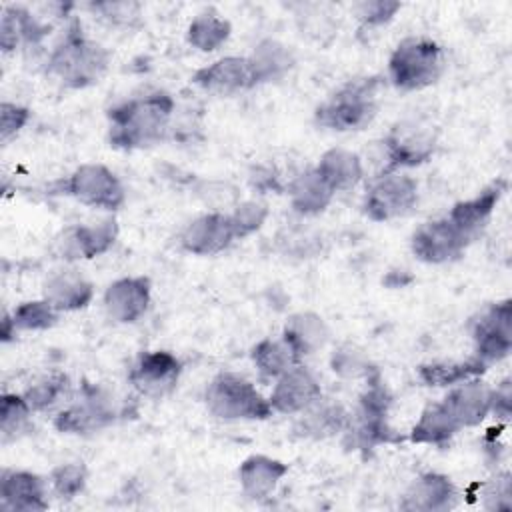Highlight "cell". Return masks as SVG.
Listing matches in <instances>:
<instances>
[{
    "label": "cell",
    "instance_id": "8fae6325",
    "mask_svg": "<svg viewBox=\"0 0 512 512\" xmlns=\"http://www.w3.org/2000/svg\"><path fill=\"white\" fill-rule=\"evenodd\" d=\"M474 356L486 366L504 360L512 350V300L488 304L470 320Z\"/></svg>",
    "mask_w": 512,
    "mask_h": 512
},
{
    "label": "cell",
    "instance_id": "9c48e42d",
    "mask_svg": "<svg viewBox=\"0 0 512 512\" xmlns=\"http://www.w3.org/2000/svg\"><path fill=\"white\" fill-rule=\"evenodd\" d=\"M118 416V404L104 386L82 382L78 396L54 416V428L62 434H92L114 424Z\"/></svg>",
    "mask_w": 512,
    "mask_h": 512
},
{
    "label": "cell",
    "instance_id": "d590c367",
    "mask_svg": "<svg viewBox=\"0 0 512 512\" xmlns=\"http://www.w3.org/2000/svg\"><path fill=\"white\" fill-rule=\"evenodd\" d=\"M32 414L34 412L30 410V406L26 404L22 394L4 392L0 396V436H2V444L12 442L22 432H26Z\"/></svg>",
    "mask_w": 512,
    "mask_h": 512
},
{
    "label": "cell",
    "instance_id": "9a60e30c",
    "mask_svg": "<svg viewBox=\"0 0 512 512\" xmlns=\"http://www.w3.org/2000/svg\"><path fill=\"white\" fill-rule=\"evenodd\" d=\"M466 248V240L446 216L422 222L410 238L412 254L426 264H446L458 260Z\"/></svg>",
    "mask_w": 512,
    "mask_h": 512
},
{
    "label": "cell",
    "instance_id": "1f68e13d",
    "mask_svg": "<svg viewBox=\"0 0 512 512\" xmlns=\"http://www.w3.org/2000/svg\"><path fill=\"white\" fill-rule=\"evenodd\" d=\"M458 432H460L458 424L446 412L442 402H432L420 412V418L412 426L408 438L414 444H430V446L444 448L450 444V440Z\"/></svg>",
    "mask_w": 512,
    "mask_h": 512
},
{
    "label": "cell",
    "instance_id": "7c38bea8",
    "mask_svg": "<svg viewBox=\"0 0 512 512\" xmlns=\"http://www.w3.org/2000/svg\"><path fill=\"white\" fill-rule=\"evenodd\" d=\"M180 374L182 362L178 356L168 350H148L134 360L128 372V382L138 394L158 400L176 388Z\"/></svg>",
    "mask_w": 512,
    "mask_h": 512
},
{
    "label": "cell",
    "instance_id": "6da1fadb",
    "mask_svg": "<svg viewBox=\"0 0 512 512\" xmlns=\"http://www.w3.org/2000/svg\"><path fill=\"white\" fill-rule=\"evenodd\" d=\"M176 100L166 90H152L118 102L106 112L108 142L118 150H142L168 138Z\"/></svg>",
    "mask_w": 512,
    "mask_h": 512
},
{
    "label": "cell",
    "instance_id": "f35d334b",
    "mask_svg": "<svg viewBox=\"0 0 512 512\" xmlns=\"http://www.w3.org/2000/svg\"><path fill=\"white\" fill-rule=\"evenodd\" d=\"M94 16L104 20L110 26L132 28L140 24L142 6L132 0H106V2H90L86 6Z\"/></svg>",
    "mask_w": 512,
    "mask_h": 512
},
{
    "label": "cell",
    "instance_id": "7402d4cb",
    "mask_svg": "<svg viewBox=\"0 0 512 512\" xmlns=\"http://www.w3.org/2000/svg\"><path fill=\"white\" fill-rule=\"evenodd\" d=\"M0 508L12 512H44L48 508V484L28 470H2Z\"/></svg>",
    "mask_w": 512,
    "mask_h": 512
},
{
    "label": "cell",
    "instance_id": "d6a6232c",
    "mask_svg": "<svg viewBox=\"0 0 512 512\" xmlns=\"http://www.w3.org/2000/svg\"><path fill=\"white\" fill-rule=\"evenodd\" d=\"M250 358L264 380H276L296 364H302V360L296 356V352L288 346L284 338H264L256 342L252 346Z\"/></svg>",
    "mask_w": 512,
    "mask_h": 512
},
{
    "label": "cell",
    "instance_id": "83f0119b",
    "mask_svg": "<svg viewBox=\"0 0 512 512\" xmlns=\"http://www.w3.org/2000/svg\"><path fill=\"white\" fill-rule=\"evenodd\" d=\"M330 330L324 318L316 312H296L292 314L282 330V338L296 352V356L304 362L306 356L318 352L328 342Z\"/></svg>",
    "mask_w": 512,
    "mask_h": 512
},
{
    "label": "cell",
    "instance_id": "484cf974",
    "mask_svg": "<svg viewBox=\"0 0 512 512\" xmlns=\"http://www.w3.org/2000/svg\"><path fill=\"white\" fill-rule=\"evenodd\" d=\"M300 414L302 416L296 420L294 432L302 438H314V440L340 434L348 428V422H350V412L340 402H332L324 398H320Z\"/></svg>",
    "mask_w": 512,
    "mask_h": 512
},
{
    "label": "cell",
    "instance_id": "8d00e7d4",
    "mask_svg": "<svg viewBox=\"0 0 512 512\" xmlns=\"http://www.w3.org/2000/svg\"><path fill=\"white\" fill-rule=\"evenodd\" d=\"M12 322L18 332H38L48 330L58 322L60 312L46 300H26L20 302L12 312Z\"/></svg>",
    "mask_w": 512,
    "mask_h": 512
},
{
    "label": "cell",
    "instance_id": "44dd1931",
    "mask_svg": "<svg viewBox=\"0 0 512 512\" xmlns=\"http://www.w3.org/2000/svg\"><path fill=\"white\" fill-rule=\"evenodd\" d=\"M458 428H472L486 420L492 408V386L478 378L464 380L450 386L448 394L440 400Z\"/></svg>",
    "mask_w": 512,
    "mask_h": 512
},
{
    "label": "cell",
    "instance_id": "5b68a950",
    "mask_svg": "<svg viewBox=\"0 0 512 512\" xmlns=\"http://www.w3.org/2000/svg\"><path fill=\"white\" fill-rule=\"evenodd\" d=\"M446 66L444 48L426 36H408L388 58V80L402 92L424 90L438 82Z\"/></svg>",
    "mask_w": 512,
    "mask_h": 512
},
{
    "label": "cell",
    "instance_id": "4316f807",
    "mask_svg": "<svg viewBox=\"0 0 512 512\" xmlns=\"http://www.w3.org/2000/svg\"><path fill=\"white\" fill-rule=\"evenodd\" d=\"M286 194L294 212H298L300 216H316L330 206L336 192L320 178V174L312 166L298 172L290 180Z\"/></svg>",
    "mask_w": 512,
    "mask_h": 512
},
{
    "label": "cell",
    "instance_id": "b9f144b4",
    "mask_svg": "<svg viewBox=\"0 0 512 512\" xmlns=\"http://www.w3.org/2000/svg\"><path fill=\"white\" fill-rule=\"evenodd\" d=\"M482 508L504 512L512 508V476L510 472H496L482 486Z\"/></svg>",
    "mask_w": 512,
    "mask_h": 512
},
{
    "label": "cell",
    "instance_id": "cb8c5ba5",
    "mask_svg": "<svg viewBox=\"0 0 512 512\" xmlns=\"http://www.w3.org/2000/svg\"><path fill=\"white\" fill-rule=\"evenodd\" d=\"M46 298L60 314L86 308L94 298V284L78 270H56L42 286Z\"/></svg>",
    "mask_w": 512,
    "mask_h": 512
},
{
    "label": "cell",
    "instance_id": "836d02e7",
    "mask_svg": "<svg viewBox=\"0 0 512 512\" xmlns=\"http://www.w3.org/2000/svg\"><path fill=\"white\" fill-rule=\"evenodd\" d=\"M230 34H232L230 22L220 14L208 10L192 18L186 30V40L192 48L200 52H214L228 42Z\"/></svg>",
    "mask_w": 512,
    "mask_h": 512
},
{
    "label": "cell",
    "instance_id": "7bdbcfd3",
    "mask_svg": "<svg viewBox=\"0 0 512 512\" xmlns=\"http://www.w3.org/2000/svg\"><path fill=\"white\" fill-rule=\"evenodd\" d=\"M402 8L400 2L390 0H370L356 4V16L360 20V30H372L388 24L396 12Z\"/></svg>",
    "mask_w": 512,
    "mask_h": 512
},
{
    "label": "cell",
    "instance_id": "ab89813d",
    "mask_svg": "<svg viewBox=\"0 0 512 512\" xmlns=\"http://www.w3.org/2000/svg\"><path fill=\"white\" fill-rule=\"evenodd\" d=\"M330 366H332L334 374H338L340 378H350V380H356V378L368 380L372 374L378 372V368L370 362V358L352 344L338 348L330 358Z\"/></svg>",
    "mask_w": 512,
    "mask_h": 512
},
{
    "label": "cell",
    "instance_id": "c3c4849f",
    "mask_svg": "<svg viewBox=\"0 0 512 512\" xmlns=\"http://www.w3.org/2000/svg\"><path fill=\"white\" fill-rule=\"evenodd\" d=\"M16 326L12 322V316L8 312L2 314V328H0V336H2V342H10L14 336H16Z\"/></svg>",
    "mask_w": 512,
    "mask_h": 512
},
{
    "label": "cell",
    "instance_id": "e0dca14e",
    "mask_svg": "<svg viewBox=\"0 0 512 512\" xmlns=\"http://www.w3.org/2000/svg\"><path fill=\"white\" fill-rule=\"evenodd\" d=\"M236 240L228 212H206L194 218L180 234V246L192 256H214L224 252Z\"/></svg>",
    "mask_w": 512,
    "mask_h": 512
},
{
    "label": "cell",
    "instance_id": "5bb4252c",
    "mask_svg": "<svg viewBox=\"0 0 512 512\" xmlns=\"http://www.w3.org/2000/svg\"><path fill=\"white\" fill-rule=\"evenodd\" d=\"M506 190H508V180L496 178L494 182L484 186L476 196L460 200L450 208L446 218L458 230V234L466 240L468 246L482 236V232L486 230L494 214V208L498 206Z\"/></svg>",
    "mask_w": 512,
    "mask_h": 512
},
{
    "label": "cell",
    "instance_id": "d6986e66",
    "mask_svg": "<svg viewBox=\"0 0 512 512\" xmlns=\"http://www.w3.org/2000/svg\"><path fill=\"white\" fill-rule=\"evenodd\" d=\"M460 502V492L450 476L440 472L420 474L402 494L398 508L406 512H448Z\"/></svg>",
    "mask_w": 512,
    "mask_h": 512
},
{
    "label": "cell",
    "instance_id": "ac0fdd59",
    "mask_svg": "<svg viewBox=\"0 0 512 512\" xmlns=\"http://www.w3.org/2000/svg\"><path fill=\"white\" fill-rule=\"evenodd\" d=\"M320 398L322 386L318 378L304 366V362L276 378L268 396L272 410L280 414H300Z\"/></svg>",
    "mask_w": 512,
    "mask_h": 512
},
{
    "label": "cell",
    "instance_id": "3957f363",
    "mask_svg": "<svg viewBox=\"0 0 512 512\" xmlns=\"http://www.w3.org/2000/svg\"><path fill=\"white\" fill-rule=\"evenodd\" d=\"M380 76L354 78L332 92L314 110V124L334 132H350L366 128L378 112Z\"/></svg>",
    "mask_w": 512,
    "mask_h": 512
},
{
    "label": "cell",
    "instance_id": "f546056e",
    "mask_svg": "<svg viewBox=\"0 0 512 512\" xmlns=\"http://www.w3.org/2000/svg\"><path fill=\"white\" fill-rule=\"evenodd\" d=\"M488 370L484 362H480L474 354L466 360H438V362H428L420 364L416 368L418 380L424 386L432 388H450L456 386L464 380L478 378Z\"/></svg>",
    "mask_w": 512,
    "mask_h": 512
},
{
    "label": "cell",
    "instance_id": "4fadbf2b",
    "mask_svg": "<svg viewBox=\"0 0 512 512\" xmlns=\"http://www.w3.org/2000/svg\"><path fill=\"white\" fill-rule=\"evenodd\" d=\"M118 238V224L106 218L94 224H76L62 230L54 240V252L66 262L90 260L112 248Z\"/></svg>",
    "mask_w": 512,
    "mask_h": 512
},
{
    "label": "cell",
    "instance_id": "e575fe53",
    "mask_svg": "<svg viewBox=\"0 0 512 512\" xmlns=\"http://www.w3.org/2000/svg\"><path fill=\"white\" fill-rule=\"evenodd\" d=\"M32 412H46L70 396V380L62 372H52L22 392Z\"/></svg>",
    "mask_w": 512,
    "mask_h": 512
},
{
    "label": "cell",
    "instance_id": "74e56055",
    "mask_svg": "<svg viewBox=\"0 0 512 512\" xmlns=\"http://www.w3.org/2000/svg\"><path fill=\"white\" fill-rule=\"evenodd\" d=\"M88 470L82 462H64L50 472V488L60 500H72L84 492Z\"/></svg>",
    "mask_w": 512,
    "mask_h": 512
},
{
    "label": "cell",
    "instance_id": "52a82bcc",
    "mask_svg": "<svg viewBox=\"0 0 512 512\" xmlns=\"http://www.w3.org/2000/svg\"><path fill=\"white\" fill-rule=\"evenodd\" d=\"M50 194L70 196L84 206L114 212L126 202L120 178L104 164H80L66 178L50 184Z\"/></svg>",
    "mask_w": 512,
    "mask_h": 512
},
{
    "label": "cell",
    "instance_id": "277c9868",
    "mask_svg": "<svg viewBox=\"0 0 512 512\" xmlns=\"http://www.w3.org/2000/svg\"><path fill=\"white\" fill-rule=\"evenodd\" d=\"M366 390L358 398V406L354 414H350L346 434V446L354 450H374L380 444H398L402 436L390 426L388 412L392 404V396L384 386L380 372L372 374L366 380Z\"/></svg>",
    "mask_w": 512,
    "mask_h": 512
},
{
    "label": "cell",
    "instance_id": "f1b7e54d",
    "mask_svg": "<svg viewBox=\"0 0 512 512\" xmlns=\"http://www.w3.org/2000/svg\"><path fill=\"white\" fill-rule=\"evenodd\" d=\"M314 170L320 174V178L334 190H350L354 188L362 176H364V164L362 158L346 148H330L326 150Z\"/></svg>",
    "mask_w": 512,
    "mask_h": 512
},
{
    "label": "cell",
    "instance_id": "d4e9b609",
    "mask_svg": "<svg viewBox=\"0 0 512 512\" xmlns=\"http://www.w3.org/2000/svg\"><path fill=\"white\" fill-rule=\"evenodd\" d=\"M50 32V26L40 22L30 10L24 6H4L0 18V46L2 52H12L20 44L36 46Z\"/></svg>",
    "mask_w": 512,
    "mask_h": 512
},
{
    "label": "cell",
    "instance_id": "8992f818",
    "mask_svg": "<svg viewBox=\"0 0 512 512\" xmlns=\"http://www.w3.org/2000/svg\"><path fill=\"white\" fill-rule=\"evenodd\" d=\"M208 412L220 420H266L274 414L270 400L236 372L216 374L204 392Z\"/></svg>",
    "mask_w": 512,
    "mask_h": 512
},
{
    "label": "cell",
    "instance_id": "f6af8a7d",
    "mask_svg": "<svg viewBox=\"0 0 512 512\" xmlns=\"http://www.w3.org/2000/svg\"><path fill=\"white\" fill-rule=\"evenodd\" d=\"M248 182L260 194H266V192L280 194L288 188V184L282 180L280 172L268 164H254L248 172Z\"/></svg>",
    "mask_w": 512,
    "mask_h": 512
},
{
    "label": "cell",
    "instance_id": "ba28073f",
    "mask_svg": "<svg viewBox=\"0 0 512 512\" xmlns=\"http://www.w3.org/2000/svg\"><path fill=\"white\" fill-rule=\"evenodd\" d=\"M434 150L436 132L432 126L414 120L396 122L390 132L378 142L380 166L376 170V176L420 166L434 156Z\"/></svg>",
    "mask_w": 512,
    "mask_h": 512
},
{
    "label": "cell",
    "instance_id": "7a4b0ae2",
    "mask_svg": "<svg viewBox=\"0 0 512 512\" xmlns=\"http://www.w3.org/2000/svg\"><path fill=\"white\" fill-rule=\"evenodd\" d=\"M110 52L90 36H86L82 22L72 18L60 40L54 44L46 60V72L54 76L64 88H88L106 74Z\"/></svg>",
    "mask_w": 512,
    "mask_h": 512
},
{
    "label": "cell",
    "instance_id": "2e32d148",
    "mask_svg": "<svg viewBox=\"0 0 512 512\" xmlns=\"http://www.w3.org/2000/svg\"><path fill=\"white\" fill-rule=\"evenodd\" d=\"M192 82L216 96H234L256 88V78L248 56H224L192 74Z\"/></svg>",
    "mask_w": 512,
    "mask_h": 512
},
{
    "label": "cell",
    "instance_id": "ffe728a7",
    "mask_svg": "<svg viewBox=\"0 0 512 512\" xmlns=\"http://www.w3.org/2000/svg\"><path fill=\"white\" fill-rule=\"evenodd\" d=\"M152 298V284L146 276H124L104 292L106 316L116 324H132L144 316Z\"/></svg>",
    "mask_w": 512,
    "mask_h": 512
},
{
    "label": "cell",
    "instance_id": "bcb514c9",
    "mask_svg": "<svg viewBox=\"0 0 512 512\" xmlns=\"http://www.w3.org/2000/svg\"><path fill=\"white\" fill-rule=\"evenodd\" d=\"M490 414H494V418L500 422L510 420V414H512V382H510V378H504L496 388H492Z\"/></svg>",
    "mask_w": 512,
    "mask_h": 512
},
{
    "label": "cell",
    "instance_id": "7dc6e473",
    "mask_svg": "<svg viewBox=\"0 0 512 512\" xmlns=\"http://www.w3.org/2000/svg\"><path fill=\"white\" fill-rule=\"evenodd\" d=\"M198 194L206 202L218 200V204H232L236 200V188L226 182H218V190H212V182H202V188H198Z\"/></svg>",
    "mask_w": 512,
    "mask_h": 512
},
{
    "label": "cell",
    "instance_id": "60d3db41",
    "mask_svg": "<svg viewBox=\"0 0 512 512\" xmlns=\"http://www.w3.org/2000/svg\"><path fill=\"white\" fill-rule=\"evenodd\" d=\"M228 214L236 232V240H242L264 226L270 210L268 204L262 200H244L236 202L234 210Z\"/></svg>",
    "mask_w": 512,
    "mask_h": 512
},
{
    "label": "cell",
    "instance_id": "30bf717a",
    "mask_svg": "<svg viewBox=\"0 0 512 512\" xmlns=\"http://www.w3.org/2000/svg\"><path fill=\"white\" fill-rule=\"evenodd\" d=\"M418 202V182L410 174L388 172L372 176L362 200V212L372 222H388L406 216Z\"/></svg>",
    "mask_w": 512,
    "mask_h": 512
},
{
    "label": "cell",
    "instance_id": "4dcf8cb0",
    "mask_svg": "<svg viewBox=\"0 0 512 512\" xmlns=\"http://www.w3.org/2000/svg\"><path fill=\"white\" fill-rule=\"evenodd\" d=\"M248 60L252 64L254 78H256L258 86L264 82L280 80L296 64L294 52L286 44H282L274 38H266V40L258 42L254 52L248 56Z\"/></svg>",
    "mask_w": 512,
    "mask_h": 512
},
{
    "label": "cell",
    "instance_id": "603a6c76",
    "mask_svg": "<svg viewBox=\"0 0 512 512\" xmlns=\"http://www.w3.org/2000/svg\"><path fill=\"white\" fill-rule=\"evenodd\" d=\"M288 470L290 466L278 458L266 454H252L238 468L240 490L250 500H266L268 496H272Z\"/></svg>",
    "mask_w": 512,
    "mask_h": 512
},
{
    "label": "cell",
    "instance_id": "ee69618b",
    "mask_svg": "<svg viewBox=\"0 0 512 512\" xmlns=\"http://www.w3.org/2000/svg\"><path fill=\"white\" fill-rule=\"evenodd\" d=\"M30 120V110L16 102L0 104V142L6 144L12 140Z\"/></svg>",
    "mask_w": 512,
    "mask_h": 512
}]
</instances>
